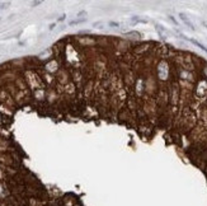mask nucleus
<instances>
[{
  "label": "nucleus",
  "instance_id": "f257e3e1",
  "mask_svg": "<svg viewBox=\"0 0 207 206\" xmlns=\"http://www.w3.org/2000/svg\"><path fill=\"white\" fill-rule=\"evenodd\" d=\"M179 17H180L182 21H183V22L187 24V26H188V27L191 28V29H194V26H193V24L188 21V19H187V17H184V14H183V13H180V14H179Z\"/></svg>",
  "mask_w": 207,
  "mask_h": 206
},
{
  "label": "nucleus",
  "instance_id": "7ed1b4c3",
  "mask_svg": "<svg viewBox=\"0 0 207 206\" xmlns=\"http://www.w3.org/2000/svg\"><path fill=\"white\" fill-rule=\"evenodd\" d=\"M85 19H76V21H71L70 22V24H76V23H82V22H84Z\"/></svg>",
  "mask_w": 207,
  "mask_h": 206
},
{
  "label": "nucleus",
  "instance_id": "f03ea898",
  "mask_svg": "<svg viewBox=\"0 0 207 206\" xmlns=\"http://www.w3.org/2000/svg\"><path fill=\"white\" fill-rule=\"evenodd\" d=\"M189 41H191V42H192V43H193V45H196L197 47H200V48H201V50H203L205 52H207V47H205L203 45H202V43H200V42H198V41H197V39H193V38H189Z\"/></svg>",
  "mask_w": 207,
  "mask_h": 206
}]
</instances>
